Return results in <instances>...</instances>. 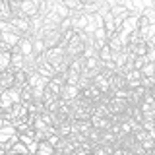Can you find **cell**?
Returning <instances> with one entry per match:
<instances>
[{
    "instance_id": "1",
    "label": "cell",
    "mask_w": 155,
    "mask_h": 155,
    "mask_svg": "<svg viewBox=\"0 0 155 155\" xmlns=\"http://www.w3.org/2000/svg\"><path fill=\"white\" fill-rule=\"evenodd\" d=\"M10 25H12L14 33L19 37L23 35H29L31 37V21H29V18L25 16H14L12 19H10Z\"/></svg>"
},
{
    "instance_id": "2",
    "label": "cell",
    "mask_w": 155,
    "mask_h": 155,
    "mask_svg": "<svg viewBox=\"0 0 155 155\" xmlns=\"http://www.w3.org/2000/svg\"><path fill=\"white\" fill-rule=\"evenodd\" d=\"M6 118L10 120V122L12 124H16L18 120H21V118H27L29 116V110H27V105H23L21 101H16V103H14L12 107H10V109L6 110Z\"/></svg>"
},
{
    "instance_id": "3",
    "label": "cell",
    "mask_w": 155,
    "mask_h": 155,
    "mask_svg": "<svg viewBox=\"0 0 155 155\" xmlns=\"http://www.w3.org/2000/svg\"><path fill=\"white\" fill-rule=\"evenodd\" d=\"M19 140V136L16 132V126L14 124H4V126H0V143L2 145H6V147H10L14 142H18Z\"/></svg>"
},
{
    "instance_id": "4",
    "label": "cell",
    "mask_w": 155,
    "mask_h": 155,
    "mask_svg": "<svg viewBox=\"0 0 155 155\" xmlns=\"http://www.w3.org/2000/svg\"><path fill=\"white\" fill-rule=\"evenodd\" d=\"M12 52H19L21 56H31L33 54V39L29 37V35L19 37L18 45L12 48Z\"/></svg>"
},
{
    "instance_id": "5",
    "label": "cell",
    "mask_w": 155,
    "mask_h": 155,
    "mask_svg": "<svg viewBox=\"0 0 155 155\" xmlns=\"http://www.w3.org/2000/svg\"><path fill=\"white\" fill-rule=\"evenodd\" d=\"M16 16H25V18H33V16H39V6L35 0H23L19 2V12Z\"/></svg>"
},
{
    "instance_id": "6",
    "label": "cell",
    "mask_w": 155,
    "mask_h": 155,
    "mask_svg": "<svg viewBox=\"0 0 155 155\" xmlns=\"http://www.w3.org/2000/svg\"><path fill=\"white\" fill-rule=\"evenodd\" d=\"M43 41H45V47L47 48L60 47V43H62V31H60V29H51V31H45Z\"/></svg>"
},
{
    "instance_id": "7",
    "label": "cell",
    "mask_w": 155,
    "mask_h": 155,
    "mask_svg": "<svg viewBox=\"0 0 155 155\" xmlns=\"http://www.w3.org/2000/svg\"><path fill=\"white\" fill-rule=\"evenodd\" d=\"M110 14H113V18H114V21H116V27H120V25H122V21L132 12H130L126 6H122V4H114V6H110Z\"/></svg>"
},
{
    "instance_id": "8",
    "label": "cell",
    "mask_w": 155,
    "mask_h": 155,
    "mask_svg": "<svg viewBox=\"0 0 155 155\" xmlns=\"http://www.w3.org/2000/svg\"><path fill=\"white\" fill-rule=\"evenodd\" d=\"M80 95H81V89L78 85H74V84H64V87H62V93H60V99L70 103V101L78 99Z\"/></svg>"
},
{
    "instance_id": "9",
    "label": "cell",
    "mask_w": 155,
    "mask_h": 155,
    "mask_svg": "<svg viewBox=\"0 0 155 155\" xmlns=\"http://www.w3.org/2000/svg\"><path fill=\"white\" fill-rule=\"evenodd\" d=\"M124 78H126V89H136V87L142 85L143 74L140 70H130L128 74H124Z\"/></svg>"
},
{
    "instance_id": "10",
    "label": "cell",
    "mask_w": 155,
    "mask_h": 155,
    "mask_svg": "<svg viewBox=\"0 0 155 155\" xmlns=\"http://www.w3.org/2000/svg\"><path fill=\"white\" fill-rule=\"evenodd\" d=\"M93 85L97 89L101 91V93H113L110 91V81H109V76H105L103 72H99L95 78H93Z\"/></svg>"
},
{
    "instance_id": "11",
    "label": "cell",
    "mask_w": 155,
    "mask_h": 155,
    "mask_svg": "<svg viewBox=\"0 0 155 155\" xmlns=\"http://www.w3.org/2000/svg\"><path fill=\"white\" fill-rule=\"evenodd\" d=\"M14 78H16V70L14 68H8V70L0 72V89L14 87Z\"/></svg>"
},
{
    "instance_id": "12",
    "label": "cell",
    "mask_w": 155,
    "mask_h": 155,
    "mask_svg": "<svg viewBox=\"0 0 155 155\" xmlns=\"http://www.w3.org/2000/svg\"><path fill=\"white\" fill-rule=\"evenodd\" d=\"M109 81H110V91L126 89V78H124V74H120V72H113V74L109 76Z\"/></svg>"
},
{
    "instance_id": "13",
    "label": "cell",
    "mask_w": 155,
    "mask_h": 155,
    "mask_svg": "<svg viewBox=\"0 0 155 155\" xmlns=\"http://www.w3.org/2000/svg\"><path fill=\"white\" fill-rule=\"evenodd\" d=\"M89 120H91V126L97 128V130H110V126H113V120L107 118V116H97V114H93Z\"/></svg>"
},
{
    "instance_id": "14",
    "label": "cell",
    "mask_w": 155,
    "mask_h": 155,
    "mask_svg": "<svg viewBox=\"0 0 155 155\" xmlns=\"http://www.w3.org/2000/svg\"><path fill=\"white\" fill-rule=\"evenodd\" d=\"M81 97H85V99L87 101H91V103H99V101H101V97H103V93H101V91L99 89H97V87L93 85V84H91L89 87H87V89H84V91H81Z\"/></svg>"
},
{
    "instance_id": "15",
    "label": "cell",
    "mask_w": 155,
    "mask_h": 155,
    "mask_svg": "<svg viewBox=\"0 0 155 155\" xmlns=\"http://www.w3.org/2000/svg\"><path fill=\"white\" fill-rule=\"evenodd\" d=\"M147 48H149V45L145 41H140L138 45H126V51L132 52L134 56H145L147 54Z\"/></svg>"
},
{
    "instance_id": "16",
    "label": "cell",
    "mask_w": 155,
    "mask_h": 155,
    "mask_svg": "<svg viewBox=\"0 0 155 155\" xmlns=\"http://www.w3.org/2000/svg\"><path fill=\"white\" fill-rule=\"evenodd\" d=\"M54 153H56L54 145H51L47 140H43V142L37 143V149H35L31 155H54Z\"/></svg>"
},
{
    "instance_id": "17",
    "label": "cell",
    "mask_w": 155,
    "mask_h": 155,
    "mask_svg": "<svg viewBox=\"0 0 155 155\" xmlns=\"http://www.w3.org/2000/svg\"><path fill=\"white\" fill-rule=\"evenodd\" d=\"M8 153H12V155H31L29 147L21 142V140H18V142H14L12 145H10V147H8Z\"/></svg>"
},
{
    "instance_id": "18",
    "label": "cell",
    "mask_w": 155,
    "mask_h": 155,
    "mask_svg": "<svg viewBox=\"0 0 155 155\" xmlns=\"http://www.w3.org/2000/svg\"><path fill=\"white\" fill-rule=\"evenodd\" d=\"M107 45H109L110 52H118V51H122V48H124V43H122V39H120L118 31H116V33H113V35L109 37V41H107Z\"/></svg>"
},
{
    "instance_id": "19",
    "label": "cell",
    "mask_w": 155,
    "mask_h": 155,
    "mask_svg": "<svg viewBox=\"0 0 155 155\" xmlns=\"http://www.w3.org/2000/svg\"><path fill=\"white\" fill-rule=\"evenodd\" d=\"M91 130V120H72V134L80 132V134H87Z\"/></svg>"
},
{
    "instance_id": "20",
    "label": "cell",
    "mask_w": 155,
    "mask_h": 155,
    "mask_svg": "<svg viewBox=\"0 0 155 155\" xmlns=\"http://www.w3.org/2000/svg\"><path fill=\"white\" fill-rule=\"evenodd\" d=\"M12 16V6H10V0H0V21H10Z\"/></svg>"
},
{
    "instance_id": "21",
    "label": "cell",
    "mask_w": 155,
    "mask_h": 155,
    "mask_svg": "<svg viewBox=\"0 0 155 155\" xmlns=\"http://www.w3.org/2000/svg\"><path fill=\"white\" fill-rule=\"evenodd\" d=\"M19 101H21L23 105H29V103H33V87H29V85H23L21 89H19Z\"/></svg>"
},
{
    "instance_id": "22",
    "label": "cell",
    "mask_w": 155,
    "mask_h": 155,
    "mask_svg": "<svg viewBox=\"0 0 155 155\" xmlns=\"http://www.w3.org/2000/svg\"><path fill=\"white\" fill-rule=\"evenodd\" d=\"M52 12H54L58 18H62V19L70 18V10L64 6V2H56V0H54V4H52Z\"/></svg>"
},
{
    "instance_id": "23",
    "label": "cell",
    "mask_w": 155,
    "mask_h": 155,
    "mask_svg": "<svg viewBox=\"0 0 155 155\" xmlns=\"http://www.w3.org/2000/svg\"><path fill=\"white\" fill-rule=\"evenodd\" d=\"M27 78H29V74H25L23 70H18L16 78H14V87H16V89H21L23 85H27Z\"/></svg>"
},
{
    "instance_id": "24",
    "label": "cell",
    "mask_w": 155,
    "mask_h": 155,
    "mask_svg": "<svg viewBox=\"0 0 155 155\" xmlns=\"http://www.w3.org/2000/svg\"><path fill=\"white\" fill-rule=\"evenodd\" d=\"M18 41H19V35H16V33H2V43H6L10 48L16 47Z\"/></svg>"
},
{
    "instance_id": "25",
    "label": "cell",
    "mask_w": 155,
    "mask_h": 155,
    "mask_svg": "<svg viewBox=\"0 0 155 155\" xmlns=\"http://www.w3.org/2000/svg\"><path fill=\"white\" fill-rule=\"evenodd\" d=\"M97 56H99V60H101V62H109V60H113V52H110L109 45L101 47L99 51H97Z\"/></svg>"
},
{
    "instance_id": "26",
    "label": "cell",
    "mask_w": 155,
    "mask_h": 155,
    "mask_svg": "<svg viewBox=\"0 0 155 155\" xmlns=\"http://www.w3.org/2000/svg\"><path fill=\"white\" fill-rule=\"evenodd\" d=\"M10 68H14L16 72L23 68V56L19 54V52H12V62H10Z\"/></svg>"
},
{
    "instance_id": "27",
    "label": "cell",
    "mask_w": 155,
    "mask_h": 155,
    "mask_svg": "<svg viewBox=\"0 0 155 155\" xmlns=\"http://www.w3.org/2000/svg\"><path fill=\"white\" fill-rule=\"evenodd\" d=\"M140 16H143V18L149 21V23H151V27H155V6H153V4H151V6H147V8H145L143 12L140 14Z\"/></svg>"
},
{
    "instance_id": "28",
    "label": "cell",
    "mask_w": 155,
    "mask_h": 155,
    "mask_svg": "<svg viewBox=\"0 0 155 155\" xmlns=\"http://www.w3.org/2000/svg\"><path fill=\"white\" fill-rule=\"evenodd\" d=\"M101 134H103V130H97L91 126V130L87 132V140H89L91 143H99L101 142Z\"/></svg>"
},
{
    "instance_id": "29",
    "label": "cell",
    "mask_w": 155,
    "mask_h": 155,
    "mask_svg": "<svg viewBox=\"0 0 155 155\" xmlns=\"http://www.w3.org/2000/svg\"><path fill=\"white\" fill-rule=\"evenodd\" d=\"M142 85H143L147 91H151L153 87H155V76H143V78H142Z\"/></svg>"
},
{
    "instance_id": "30",
    "label": "cell",
    "mask_w": 155,
    "mask_h": 155,
    "mask_svg": "<svg viewBox=\"0 0 155 155\" xmlns=\"http://www.w3.org/2000/svg\"><path fill=\"white\" fill-rule=\"evenodd\" d=\"M140 72H142L143 76H155V62H145V66Z\"/></svg>"
},
{
    "instance_id": "31",
    "label": "cell",
    "mask_w": 155,
    "mask_h": 155,
    "mask_svg": "<svg viewBox=\"0 0 155 155\" xmlns=\"http://www.w3.org/2000/svg\"><path fill=\"white\" fill-rule=\"evenodd\" d=\"M58 29H60L62 33L72 31V18H64V19L60 21V25H58Z\"/></svg>"
},
{
    "instance_id": "32",
    "label": "cell",
    "mask_w": 155,
    "mask_h": 155,
    "mask_svg": "<svg viewBox=\"0 0 155 155\" xmlns=\"http://www.w3.org/2000/svg\"><path fill=\"white\" fill-rule=\"evenodd\" d=\"M142 143V147L145 149V151H151V149L155 147V138H151V136H149V138H145L143 142H140Z\"/></svg>"
},
{
    "instance_id": "33",
    "label": "cell",
    "mask_w": 155,
    "mask_h": 155,
    "mask_svg": "<svg viewBox=\"0 0 155 155\" xmlns=\"http://www.w3.org/2000/svg\"><path fill=\"white\" fill-rule=\"evenodd\" d=\"M134 138H136V142H143V140L145 138H149V132H147V130H143V128H140L138 130V132H134Z\"/></svg>"
},
{
    "instance_id": "34",
    "label": "cell",
    "mask_w": 155,
    "mask_h": 155,
    "mask_svg": "<svg viewBox=\"0 0 155 155\" xmlns=\"http://www.w3.org/2000/svg\"><path fill=\"white\" fill-rule=\"evenodd\" d=\"M145 62H147L145 56H136L134 58V70H142V68L145 66Z\"/></svg>"
},
{
    "instance_id": "35",
    "label": "cell",
    "mask_w": 155,
    "mask_h": 155,
    "mask_svg": "<svg viewBox=\"0 0 155 155\" xmlns=\"http://www.w3.org/2000/svg\"><path fill=\"white\" fill-rule=\"evenodd\" d=\"M91 84H93V81H91L89 78H80V81H78V87L84 91V89H87V87H89Z\"/></svg>"
},
{
    "instance_id": "36",
    "label": "cell",
    "mask_w": 155,
    "mask_h": 155,
    "mask_svg": "<svg viewBox=\"0 0 155 155\" xmlns=\"http://www.w3.org/2000/svg\"><path fill=\"white\" fill-rule=\"evenodd\" d=\"M145 58H147V62H155V47H149L147 48V54H145Z\"/></svg>"
},
{
    "instance_id": "37",
    "label": "cell",
    "mask_w": 155,
    "mask_h": 155,
    "mask_svg": "<svg viewBox=\"0 0 155 155\" xmlns=\"http://www.w3.org/2000/svg\"><path fill=\"white\" fill-rule=\"evenodd\" d=\"M74 155H91V149H85V147H81V145H80V147L76 149Z\"/></svg>"
},
{
    "instance_id": "38",
    "label": "cell",
    "mask_w": 155,
    "mask_h": 155,
    "mask_svg": "<svg viewBox=\"0 0 155 155\" xmlns=\"http://www.w3.org/2000/svg\"><path fill=\"white\" fill-rule=\"evenodd\" d=\"M124 2H126V0H109L110 6H114V4H122V6H124Z\"/></svg>"
},
{
    "instance_id": "39",
    "label": "cell",
    "mask_w": 155,
    "mask_h": 155,
    "mask_svg": "<svg viewBox=\"0 0 155 155\" xmlns=\"http://www.w3.org/2000/svg\"><path fill=\"white\" fill-rule=\"evenodd\" d=\"M80 2H81V6H89V4H93L95 0H80Z\"/></svg>"
},
{
    "instance_id": "40",
    "label": "cell",
    "mask_w": 155,
    "mask_h": 155,
    "mask_svg": "<svg viewBox=\"0 0 155 155\" xmlns=\"http://www.w3.org/2000/svg\"><path fill=\"white\" fill-rule=\"evenodd\" d=\"M10 2H18L19 4V2H23V0H10Z\"/></svg>"
},
{
    "instance_id": "41",
    "label": "cell",
    "mask_w": 155,
    "mask_h": 155,
    "mask_svg": "<svg viewBox=\"0 0 155 155\" xmlns=\"http://www.w3.org/2000/svg\"><path fill=\"white\" fill-rule=\"evenodd\" d=\"M0 41H2V31H0Z\"/></svg>"
},
{
    "instance_id": "42",
    "label": "cell",
    "mask_w": 155,
    "mask_h": 155,
    "mask_svg": "<svg viewBox=\"0 0 155 155\" xmlns=\"http://www.w3.org/2000/svg\"><path fill=\"white\" fill-rule=\"evenodd\" d=\"M56 2H64V0H56Z\"/></svg>"
},
{
    "instance_id": "43",
    "label": "cell",
    "mask_w": 155,
    "mask_h": 155,
    "mask_svg": "<svg viewBox=\"0 0 155 155\" xmlns=\"http://www.w3.org/2000/svg\"><path fill=\"white\" fill-rule=\"evenodd\" d=\"M6 155H12V153H6Z\"/></svg>"
},
{
    "instance_id": "44",
    "label": "cell",
    "mask_w": 155,
    "mask_h": 155,
    "mask_svg": "<svg viewBox=\"0 0 155 155\" xmlns=\"http://www.w3.org/2000/svg\"><path fill=\"white\" fill-rule=\"evenodd\" d=\"M0 93H2V89H0Z\"/></svg>"
},
{
    "instance_id": "45",
    "label": "cell",
    "mask_w": 155,
    "mask_h": 155,
    "mask_svg": "<svg viewBox=\"0 0 155 155\" xmlns=\"http://www.w3.org/2000/svg\"><path fill=\"white\" fill-rule=\"evenodd\" d=\"M107 2H109V0H107Z\"/></svg>"
}]
</instances>
